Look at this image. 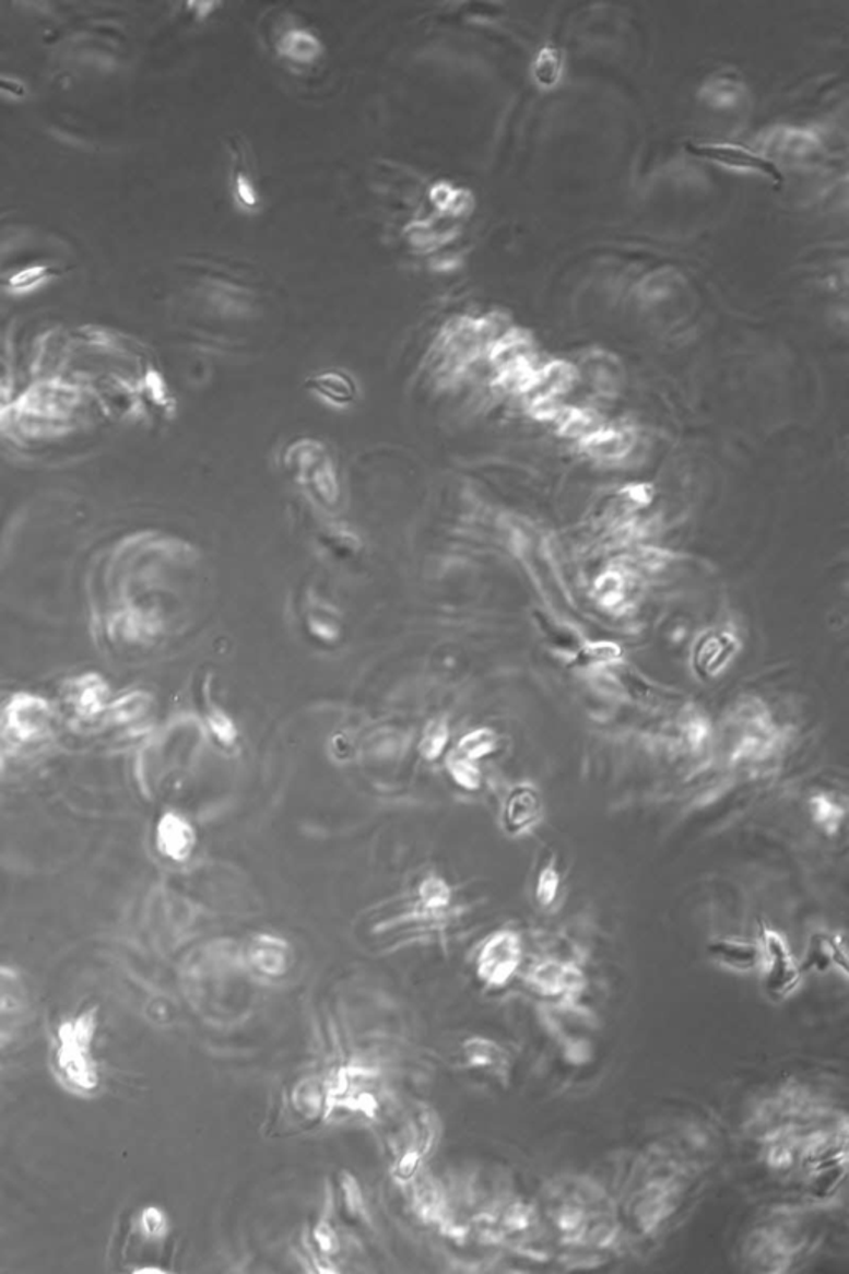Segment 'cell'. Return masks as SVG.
Here are the masks:
<instances>
[{"label":"cell","instance_id":"obj_17","mask_svg":"<svg viewBox=\"0 0 849 1274\" xmlns=\"http://www.w3.org/2000/svg\"><path fill=\"white\" fill-rule=\"evenodd\" d=\"M451 903V888L441 876L431 875L416 888V905L422 915H440Z\"/></svg>","mask_w":849,"mask_h":1274},{"label":"cell","instance_id":"obj_26","mask_svg":"<svg viewBox=\"0 0 849 1274\" xmlns=\"http://www.w3.org/2000/svg\"><path fill=\"white\" fill-rule=\"evenodd\" d=\"M563 60L556 49L541 50L534 60V79L541 86H553L559 82Z\"/></svg>","mask_w":849,"mask_h":1274},{"label":"cell","instance_id":"obj_24","mask_svg":"<svg viewBox=\"0 0 849 1274\" xmlns=\"http://www.w3.org/2000/svg\"><path fill=\"white\" fill-rule=\"evenodd\" d=\"M314 389L319 390L329 400L335 403L351 402L354 397V382L344 374H323L313 379Z\"/></svg>","mask_w":849,"mask_h":1274},{"label":"cell","instance_id":"obj_11","mask_svg":"<svg viewBox=\"0 0 849 1274\" xmlns=\"http://www.w3.org/2000/svg\"><path fill=\"white\" fill-rule=\"evenodd\" d=\"M531 982L546 995H573L585 988V975L576 966L546 962L533 969Z\"/></svg>","mask_w":849,"mask_h":1274},{"label":"cell","instance_id":"obj_13","mask_svg":"<svg viewBox=\"0 0 849 1274\" xmlns=\"http://www.w3.org/2000/svg\"><path fill=\"white\" fill-rule=\"evenodd\" d=\"M745 83L735 73L720 72L705 80L700 89V98L705 105L717 110H735L746 102Z\"/></svg>","mask_w":849,"mask_h":1274},{"label":"cell","instance_id":"obj_14","mask_svg":"<svg viewBox=\"0 0 849 1274\" xmlns=\"http://www.w3.org/2000/svg\"><path fill=\"white\" fill-rule=\"evenodd\" d=\"M463 1055L468 1067L483 1069L502 1078L508 1075V1054L493 1040L471 1037L463 1043Z\"/></svg>","mask_w":849,"mask_h":1274},{"label":"cell","instance_id":"obj_16","mask_svg":"<svg viewBox=\"0 0 849 1274\" xmlns=\"http://www.w3.org/2000/svg\"><path fill=\"white\" fill-rule=\"evenodd\" d=\"M813 824L826 835H836L846 818V806L829 793H815L809 800Z\"/></svg>","mask_w":849,"mask_h":1274},{"label":"cell","instance_id":"obj_2","mask_svg":"<svg viewBox=\"0 0 849 1274\" xmlns=\"http://www.w3.org/2000/svg\"><path fill=\"white\" fill-rule=\"evenodd\" d=\"M727 757L732 762H755L767 757L777 744V729L765 704L745 699L733 707L723 729Z\"/></svg>","mask_w":849,"mask_h":1274},{"label":"cell","instance_id":"obj_25","mask_svg":"<svg viewBox=\"0 0 849 1274\" xmlns=\"http://www.w3.org/2000/svg\"><path fill=\"white\" fill-rule=\"evenodd\" d=\"M559 870H557L556 860L551 858V860L544 864L543 869H541L540 875H538L536 889H534L536 901L540 903L543 908H547V906L553 905V903L556 901L557 893H559Z\"/></svg>","mask_w":849,"mask_h":1274},{"label":"cell","instance_id":"obj_29","mask_svg":"<svg viewBox=\"0 0 849 1274\" xmlns=\"http://www.w3.org/2000/svg\"><path fill=\"white\" fill-rule=\"evenodd\" d=\"M582 656L589 664H612L621 658V651L614 645H594L582 651Z\"/></svg>","mask_w":849,"mask_h":1274},{"label":"cell","instance_id":"obj_28","mask_svg":"<svg viewBox=\"0 0 849 1274\" xmlns=\"http://www.w3.org/2000/svg\"><path fill=\"white\" fill-rule=\"evenodd\" d=\"M314 1238H316L317 1247L320 1248L323 1254H332L338 1251L339 1240L332 1226L326 1219H320L317 1223L316 1230H314Z\"/></svg>","mask_w":849,"mask_h":1274},{"label":"cell","instance_id":"obj_7","mask_svg":"<svg viewBox=\"0 0 849 1274\" xmlns=\"http://www.w3.org/2000/svg\"><path fill=\"white\" fill-rule=\"evenodd\" d=\"M27 1016V989L21 976L0 966V1046L14 1039Z\"/></svg>","mask_w":849,"mask_h":1274},{"label":"cell","instance_id":"obj_6","mask_svg":"<svg viewBox=\"0 0 849 1274\" xmlns=\"http://www.w3.org/2000/svg\"><path fill=\"white\" fill-rule=\"evenodd\" d=\"M819 140L812 131L797 130V128H775L760 139V155L770 160L775 166L777 162L794 165L805 162L818 150Z\"/></svg>","mask_w":849,"mask_h":1274},{"label":"cell","instance_id":"obj_30","mask_svg":"<svg viewBox=\"0 0 849 1274\" xmlns=\"http://www.w3.org/2000/svg\"><path fill=\"white\" fill-rule=\"evenodd\" d=\"M342 1189H344L345 1202H347V1206L349 1210H351L352 1215L364 1213V1199H362L361 1187L357 1185V1181L354 1180L352 1175H344V1180H342Z\"/></svg>","mask_w":849,"mask_h":1274},{"label":"cell","instance_id":"obj_12","mask_svg":"<svg viewBox=\"0 0 849 1274\" xmlns=\"http://www.w3.org/2000/svg\"><path fill=\"white\" fill-rule=\"evenodd\" d=\"M709 958L722 968L736 972H750L760 966V946L750 941L719 937L710 941Z\"/></svg>","mask_w":849,"mask_h":1274},{"label":"cell","instance_id":"obj_10","mask_svg":"<svg viewBox=\"0 0 849 1274\" xmlns=\"http://www.w3.org/2000/svg\"><path fill=\"white\" fill-rule=\"evenodd\" d=\"M158 850L173 861H185L193 853L197 845V831L190 822L178 813L163 815L156 830Z\"/></svg>","mask_w":849,"mask_h":1274},{"label":"cell","instance_id":"obj_19","mask_svg":"<svg viewBox=\"0 0 849 1274\" xmlns=\"http://www.w3.org/2000/svg\"><path fill=\"white\" fill-rule=\"evenodd\" d=\"M445 765H447L448 774L453 782L461 789L475 792L482 787V770H480L479 762L470 760V758L453 751L448 755Z\"/></svg>","mask_w":849,"mask_h":1274},{"label":"cell","instance_id":"obj_31","mask_svg":"<svg viewBox=\"0 0 849 1274\" xmlns=\"http://www.w3.org/2000/svg\"><path fill=\"white\" fill-rule=\"evenodd\" d=\"M0 95H5V97L11 98L24 97V83L11 79V76L0 75Z\"/></svg>","mask_w":849,"mask_h":1274},{"label":"cell","instance_id":"obj_1","mask_svg":"<svg viewBox=\"0 0 849 1274\" xmlns=\"http://www.w3.org/2000/svg\"><path fill=\"white\" fill-rule=\"evenodd\" d=\"M97 1030V1010L63 1021L57 1029L54 1067L69 1090L92 1094L98 1087V1069L93 1059V1040Z\"/></svg>","mask_w":849,"mask_h":1274},{"label":"cell","instance_id":"obj_27","mask_svg":"<svg viewBox=\"0 0 849 1274\" xmlns=\"http://www.w3.org/2000/svg\"><path fill=\"white\" fill-rule=\"evenodd\" d=\"M140 1230L149 1240H162L168 1234V1219L165 1213L155 1206L143 1210L140 1216Z\"/></svg>","mask_w":849,"mask_h":1274},{"label":"cell","instance_id":"obj_5","mask_svg":"<svg viewBox=\"0 0 849 1274\" xmlns=\"http://www.w3.org/2000/svg\"><path fill=\"white\" fill-rule=\"evenodd\" d=\"M688 152L698 158L709 160V162L726 166V168L753 173V175L771 179L774 184H783V175L778 166H775L760 153L753 152L745 146L729 145V143H692L688 145Z\"/></svg>","mask_w":849,"mask_h":1274},{"label":"cell","instance_id":"obj_8","mask_svg":"<svg viewBox=\"0 0 849 1274\" xmlns=\"http://www.w3.org/2000/svg\"><path fill=\"white\" fill-rule=\"evenodd\" d=\"M544 805L541 793L531 783L516 786L506 797L503 809V827L512 837L533 830L543 818Z\"/></svg>","mask_w":849,"mask_h":1274},{"label":"cell","instance_id":"obj_21","mask_svg":"<svg viewBox=\"0 0 849 1274\" xmlns=\"http://www.w3.org/2000/svg\"><path fill=\"white\" fill-rule=\"evenodd\" d=\"M682 717H684L681 720L682 742L691 751H701L707 745V742H709L710 734H712L709 719L704 713L694 709H688Z\"/></svg>","mask_w":849,"mask_h":1274},{"label":"cell","instance_id":"obj_9","mask_svg":"<svg viewBox=\"0 0 849 1274\" xmlns=\"http://www.w3.org/2000/svg\"><path fill=\"white\" fill-rule=\"evenodd\" d=\"M246 959L259 975L278 978L286 975L293 953L290 943L274 934L262 933L252 937L246 947Z\"/></svg>","mask_w":849,"mask_h":1274},{"label":"cell","instance_id":"obj_20","mask_svg":"<svg viewBox=\"0 0 849 1274\" xmlns=\"http://www.w3.org/2000/svg\"><path fill=\"white\" fill-rule=\"evenodd\" d=\"M204 722L210 734L216 739L224 747H231L236 744L238 739V727L234 723L233 717L217 706V704H207V712H204Z\"/></svg>","mask_w":849,"mask_h":1274},{"label":"cell","instance_id":"obj_15","mask_svg":"<svg viewBox=\"0 0 849 1274\" xmlns=\"http://www.w3.org/2000/svg\"><path fill=\"white\" fill-rule=\"evenodd\" d=\"M835 966L845 978H848V956H846L845 941L838 934H818L810 944L809 962L801 969L812 968L823 972Z\"/></svg>","mask_w":849,"mask_h":1274},{"label":"cell","instance_id":"obj_4","mask_svg":"<svg viewBox=\"0 0 849 1274\" xmlns=\"http://www.w3.org/2000/svg\"><path fill=\"white\" fill-rule=\"evenodd\" d=\"M523 958L520 936L511 930L496 931L480 949L476 975L490 988H503L515 976Z\"/></svg>","mask_w":849,"mask_h":1274},{"label":"cell","instance_id":"obj_3","mask_svg":"<svg viewBox=\"0 0 849 1274\" xmlns=\"http://www.w3.org/2000/svg\"><path fill=\"white\" fill-rule=\"evenodd\" d=\"M760 968L764 971V984L768 994L775 998H787L797 991L801 982L803 969L798 965L788 946L787 940L778 931L762 924Z\"/></svg>","mask_w":849,"mask_h":1274},{"label":"cell","instance_id":"obj_22","mask_svg":"<svg viewBox=\"0 0 849 1274\" xmlns=\"http://www.w3.org/2000/svg\"><path fill=\"white\" fill-rule=\"evenodd\" d=\"M450 741L448 723L444 719H435L425 727L418 742V752L425 760L435 762L444 755Z\"/></svg>","mask_w":849,"mask_h":1274},{"label":"cell","instance_id":"obj_23","mask_svg":"<svg viewBox=\"0 0 849 1274\" xmlns=\"http://www.w3.org/2000/svg\"><path fill=\"white\" fill-rule=\"evenodd\" d=\"M234 158H236L233 168L234 197L243 207L252 210V208L258 207V190L249 176L248 162H245V153L243 152H236Z\"/></svg>","mask_w":849,"mask_h":1274},{"label":"cell","instance_id":"obj_18","mask_svg":"<svg viewBox=\"0 0 849 1274\" xmlns=\"http://www.w3.org/2000/svg\"><path fill=\"white\" fill-rule=\"evenodd\" d=\"M498 742V735L495 731L488 727H480V729L467 732L458 742L455 752L470 758V760L480 762L482 758L495 754Z\"/></svg>","mask_w":849,"mask_h":1274}]
</instances>
